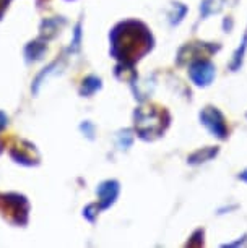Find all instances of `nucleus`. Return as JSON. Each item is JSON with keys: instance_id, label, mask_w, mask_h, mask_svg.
I'll return each instance as SVG.
<instances>
[{"instance_id": "nucleus-1", "label": "nucleus", "mask_w": 247, "mask_h": 248, "mask_svg": "<svg viewBox=\"0 0 247 248\" xmlns=\"http://www.w3.org/2000/svg\"><path fill=\"white\" fill-rule=\"evenodd\" d=\"M200 119H202V124L207 127L213 135H216L218 138H226L228 135V127L225 124V119L223 115L213 107H207L202 114H200Z\"/></svg>"}, {"instance_id": "nucleus-2", "label": "nucleus", "mask_w": 247, "mask_h": 248, "mask_svg": "<svg viewBox=\"0 0 247 248\" xmlns=\"http://www.w3.org/2000/svg\"><path fill=\"white\" fill-rule=\"evenodd\" d=\"M190 77L198 86L210 85L213 77H215V67L207 60H198L190 67Z\"/></svg>"}, {"instance_id": "nucleus-3", "label": "nucleus", "mask_w": 247, "mask_h": 248, "mask_svg": "<svg viewBox=\"0 0 247 248\" xmlns=\"http://www.w3.org/2000/svg\"><path fill=\"white\" fill-rule=\"evenodd\" d=\"M117 191H119V186L115 182H106V184H102L99 186L98 193H99L102 208H106V206H109L111 203H113L114 198L117 196Z\"/></svg>"}, {"instance_id": "nucleus-4", "label": "nucleus", "mask_w": 247, "mask_h": 248, "mask_svg": "<svg viewBox=\"0 0 247 248\" xmlns=\"http://www.w3.org/2000/svg\"><path fill=\"white\" fill-rule=\"evenodd\" d=\"M98 86H99V79H96V78H90V79H88V81H86V85L83 86V93H86V94H88V93H91L93 90H96Z\"/></svg>"}, {"instance_id": "nucleus-5", "label": "nucleus", "mask_w": 247, "mask_h": 248, "mask_svg": "<svg viewBox=\"0 0 247 248\" xmlns=\"http://www.w3.org/2000/svg\"><path fill=\"white\" fill-rule=\"evenodd\" d=\"M3 125H5V115H3V114H0V128H2Z\"/></svg>"}, {"instance_id": "nucleus-6", "label": "nucleus", "mask_w": 247, "mask_h": 248, "mask_svg": "<svg viewBox=\"0 0 247 248\" xmlns=\"http://www.w3.org/2000/svg\"><path fill=\"white\" fill-rule=\"evenodd\" d=\"M241 179L247 182V170H246V172H242V174H241Z\"/></svg>"}]
</instances>
